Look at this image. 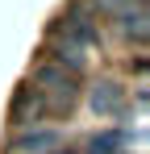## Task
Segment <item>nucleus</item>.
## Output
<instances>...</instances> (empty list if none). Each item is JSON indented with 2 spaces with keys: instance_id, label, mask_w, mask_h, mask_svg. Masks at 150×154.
I'll list each match as a JSON object with an SVG mask.
<instances>
[{
  "instance_id": "423d86ee",
  "label": "nucleus",
  "mask_w": 150,
  "mask_h": 154,
  "mask_svg": "<svg viewBox=\"0 0 150 154\" xmlns=\"http://www.w3.org/2000/svg\"><path fill=\"white\" fill-rule=\"evenodd\" d=\"M67 154H71V150H67Z\"/></svg>"
},
{
  "instance_id": "f257e3e1",
  "label": "nucleus",
  "mask_w": 150,
  "mask_h": 154,
  "mask_svg": "<svg viewBox=\"0 0 150 154\" xmlns=\"http://www.w3.org/2000/svg\"><path fill=\"white\" fill-rule=\"evenodd\" d=\"M33 83H42L50 96H58L63 104L75 100V75H71V71H63V67H54V63L38 67V71H33Z\"/></svg>"
},
{
  "instance_id": "7ed1b4c3",
  "label": "nucleus",
  "mask_w": 150,
  "mask_h": 154,
  "mask_svg": "<svg viewBox=\"0 0 150 154\" xmlns=\"http://www.w3.org/2000/svg\"><path fill=\"white\" fill-rule=\"evenodd\" d=\"M92 108H96V112H104V117H113V112L121 108V96H117V88H113V83H100L96 92H92Z\"/></svg>"
},
{
  "instance_id": "20e7f679",
  "label": "nucleus",
  "mask_w": 150,
  "mask_h": 154,
  "mask_svg": "<svg viewBox=\"0 0 150 154\" xmlns=\"http://www.w3.org/2000/svg\"><path fill=\"white\" fill-rule=\"evenodd\" d=\"M117 150H121V137L117 133H104V137H96L88 146V154H117Z\"/></svg>"
},
{
  "instance_id": "f03ea898",
  "label": "nucleus",
  "mask_w": 150,
  "mask_h": 154,
  "mask_svg": "<svg viewBox=\"0 0 150 154\" xmlns=\"http://www.w3.org/2000/svg\"><path fill=\"white\" fill-rule=\"evenodd\" d=\"M58 146V133L54 129H38V133H21L17 142H13V150L17 154H46Z\"/></svg>"
},
{
  "instance_id": "39448f33",
  "label": "nucleus",
  "mask_w": 150,
  "mask_h": 154,
  "mask_svg": "<svg viewBox=\"0 0 150 154\" xmlns=\"http://www.w3.org/2000/svg\"><path fill=\"white\" fill-rule=\"evenodd\" d=\"M125 29L138 33V38H146V13H142V8H138V13H125Z\"/></svg>"
}]
</instances>
